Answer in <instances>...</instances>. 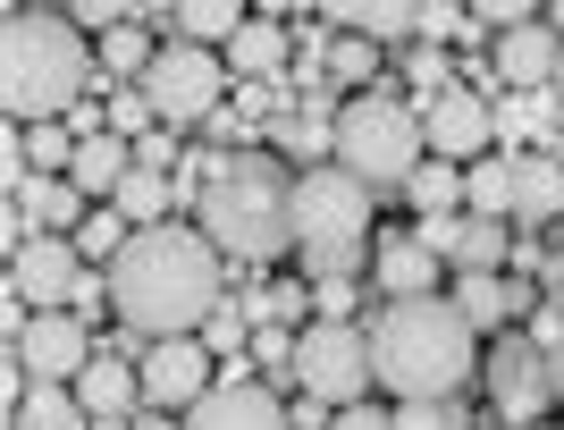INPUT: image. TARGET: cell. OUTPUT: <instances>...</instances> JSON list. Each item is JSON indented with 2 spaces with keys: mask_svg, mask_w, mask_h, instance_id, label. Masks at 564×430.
<instances>
[{
  "mask_svg": "<svg viewBox=\"0 0 564 430\" xmlns=\"http://www.w3.org/2000/svg\"><path fill=\"white\" fill-rule=\"evenodd\" d=\"M219 262H228V254H219L203 228L152 219L110 262V312L143 337H186L219 312Z\"/></svg>",
  "mask_w": 564,
  "mask_h": 430,
  "instance_id": "cell-1",
  "label": "cell"
},
{
  "mask_svg": "<svg viewBox=\"0 0 564 430\" xmlns=\"http://www.w3.org/2000/svg\"><path fill=\"white\" fill-rule=\"evenodd\" d=\"M371 372L388 397H455L480 372V330L455 295H388L371 321Z\"/></svg>",
  "mask_w": 564,
  "mask_h": 430,
  "instance_id": "cell-2",
  "label": "cell"
},
{
  "mask_svg": "<svg viewBox=\"0 0 564 430\" xmlns=\"http://www.w3.org/2000/svg\"><path fill=\"white\" fill-rule=\"evenodd\" d=\"M194 212H203V237L236 262H279L286 245H295V178L279 161H261V152H219L203 194H194Z\"/></svg>",
  "mask_w": 564,
  "mask_h": 430,
  "instance_id": "cell-3",
  "label": "cell"
},
{
  "mask_svg": "<svg viewBox=\"0 0 564 430\" xmlns=\"http://www.w3.org/2000/svg\"><path fill=\"white\" fill-rule=\"evenodd\" d=\"M85 76H94V51L76 34V18H43V9H9L0 25V101L18 127L68 119L85 101Z\"/></svg>",
  "mask_w": 564,
  "mask_h": 430,
  "instance_id": "cell-4",
  "label": "cell"
},
{
  "mask_svg": "<svg viewBox=\"0 0 564 430\" xmlns=\"http://www.w3.org/2000/svg\"><path fill=\"white\" fill-rule=\"evenodd\" d=\"M371 194L354 169H304L295 178V254H304V279H354L362 245H371Z\"/></svg>",
  "mask_w": 564,
  "mask_h": 430,
  "instance_id": "cell-5",
  "label": "cell"
},
{
  "mask_svg": "<svg viewBox=\"0 0 564 430\" xmlns=\"http://www.w3.org/2000/svg\"><path fill=\"white\" fill-rule=\"evenodd\" d=\"M422 161H430V136L413 101L371 94V85L337 101V169H354L362 186H404Z\"/></svg>",
  "mask_w": 564,
  "mask_h": 430,
  "instance_id": "cell-6",
  "label": "cell"
},
{
  "mask_svg": "<svg viewBox=\"0 0 564 430\" xmlns=\"http://www.w3.org/2000/svg\"><path fill=\"white\" fill-rule=\"evenodd\" d=\"M219 94H228V60L212 43H186V34L161 43L143 68V101L161 110V127H203L219 110Z\"/></svg>",
  "mask_w": 564,
  "mask_h": 430,
  "instance_id": "cell-7",
  "label": "cell"
},
{
  "mask_svg": "<svg viewBox=\"0 0 564 430\" xmlns=\"http://www.w3.org/2000/svg\"><path fill=\"white\" fill-rule=\"evenodd\" d=\"M295 380L321 397V406H354V397H371V330H354V321H312L295 337Z\"/></svg>",
  "mask_w": 564,
  "mask_h": 430,
  "instance_id": "cell-8",
  "label": "cell"
},
{
  "mask_svg": "<svg viewBox=\"0 0 564 430\" xmlns=\"http://www.w3.org/2000/svg\"><path fill=\"white\" fill-rule=\"evenodd\" d=\"M480 372H489V397H497L506 422H540V413L556 406V372H547V346L531 330H522V337H497Z\"/></svg>",
  "mask_w": 564,
  "mask_h": 430,
  "instance_id": "cell-9",
  "label": "cell"
},
{
  "mask_svg": "<svg viewBox=\"0 0 564 430\" xmlns=\"http://www.w3.org/2000/svg\"><path fill=\"white\" fill-rule=\"evenodd\" d=\"M422 136L438 161H480L497 136V110L480 94H464V85H438V94H422Z\"/></svg>",
  "mask_w": 564,
  "mask_h": 430,
  "instance_id": "cell-10",
  "label": "cell"
},
{
  "mask_svg": "<svg viewBox=\"0 0 564 430\" xmlns=\"http://www.w3.org/2000/svg\"><path fill=\"white\" fill-rule=\"evenodd\" d=\"M212 388H219V372H212L203 337H152V355H143V397L152 406H203Z\"/></svg>",
  "mask_w": 564,
  "mask_h": 430,
  "instance_id": "cell-11",
  "label": "cell"
},
{
  "mask_svg": "<svg viewBox=\"0 0 564 430\" xmlns=\"http://www.w3.org/2000/svg\"><path fill=\"white\" fill-rule=\"evenodd\" d=\"M85 363H94V337H85L76 312H34V321H18V372H34V380H76Z\"/></svg>",
  "mask_w": 564,
  "mask_h": 430,
  "instance_id": "cell-12",
  "label": "cell"
},
{
  "mask_svg": "<svg viewBox=\"0 0 564 430\" xmlns=\"http://www.w3.org/2000/svg\"><path fill=\"white\" fill-rule=\"evenodd\" d=\"M186 430H286V413H279V397H270L245 363H228L212 397L186 406Z\"/></svg>",
  "mask_w": 564,
  "mask_h": 430,
  "instance_id": "cell-13",
  "label": "cell"
},
{
  "mask_svg": "<svg viewBox=\"0 0 564 430\" xmlns=\"http://www.w3.org/2000/svg\"><path fill=\"white\" fill-rule=\"evenodd\" d=\"M76 279H85V254H76V237H59V228H34V237L18 245V295H34V312L68 304Z\"/></svg>",
  "mask_w": 564,
  "mask_h": 430,
  "instance_id": "cell-14",
  "label": "cell"
},
{
  "mask_svg": "<svg viewBox=\"0 0 564 430\" xmlns=\"http://www.w3.org/2000/svg\"><path fill=\"white\" fill-rule=\"evenodd\" d=\"M556 60H564V34L547 18H522V25L497 34V76L522 85V94H531V85H556Z\"/></svg>",
  "mask_w": 564,
  "mask_h": 430,
  "instance_id": "cell-15",
  "label": "cell"
},
{
  "mask_svg": "<svg viewBox=\"0 0 564 430\" xmlns=\"http://www.w3.org/2000/svg\"><path fill=\"white\" fill-rule=\"evenodd\" d=\"M556 219H564V161L514 152V228H556Z\"/></svg>",
  "mask_w": 564,
  "mask_h": 430,
  "instance_id": "cell-16",
  "label": "cell"
},
{
  "mask_svg": "<svg viewBox=\"0 0 564 430\" xmlns=\"http://www.w3.org/2000/svg\"><path fill=\"white\" fill-rule=\"evenodd\" d=\"M337 34H371V43H397V34H422L430 0H312Z\"/></svg>",
  "mask_w": 564,
  "mask_h": 430,
  "instance_id": "cell-17",
  "label": "cell"
},
{
  "mask_svg": "<svg viewBox=\"0 0 564 430\" xmlns=\"http://www.w3.org/2000/svg\"><path fill=\"white\" fill-rule=\"evenodd\" d=\"M68 388L85 397V413H94L101 430H118L127 413H135V397H143V372H127L118 355H94V363H85V372H76Z\"/></svg>",
  "mask_w": 564,
  "mask_h": 430,
  "instance_id": "cell-18",
  "label": "cell"
},
{
  "mask_svg": "<svg viewBox=\"0 0 564 430\" xmlns=\"http://www.w3.org/2000/svg\"><path fill=\"white\" fill-rule=\"evenodd\" d=\"M219 60H228L245 85H270V76L295 68V60H286V25H279V18H245L228 43H219Z\"/></svg>",
  "mask_w": 564,
  "mask_h": 430,
  "instance_id": "cell-19",
  "label": "cell"
},
{
  "mask_svg": "<svg viewBox=\"0 0 564 430\" xmlns=\"http://www.w3.org/2000/svg\"><path fill=\"white\" fill-rule=\"evenodd\" d=\"M18 203H25V219H34V228L76 237V219H85V203H94V194L76 186L68 169H34V178H18Z\"/></svg>",
  "mask_w": 564,
  "mask_h": 430,
  "instance_id": "cell-20",
  "label": "cell"
},
{
  "mask_svg": "<svg viewBox=\"0 0 564 430\" xmlns=\"http://www.w3.org/2000/svg\"><path fill=\"white\" fill-rule=\"evenodd\" d=\"M127 169H135V143L118 136V127H94V136H76V152H68V178H76L85 194H101V203L118 194V178H127Z\"/></svg>",
  "mask_w": 564,
  "mask_h": 430,
  "instance_id": "cell-21",
  "label": "cell"
},
{
  "mask_svg": "<svg viewBox=\"0 0 564 430\" xmlns=\"http://www.w3.org/2000/svg\"><path fill=\"white\" fill-rule=\"evenodd\" d=\"M9 430H94V413H85V397L68 380H34V388H18Z\"/></svg>",
  "mask_w": 564,
  "mask_h": 430,
  "instance_id": "cell-22",
  "label": "cell"
},
{
  "mask_svg": "<svg viewBox=\"0 0 564 430\" xmlns=\"http://www.w3.org/2000/svg\"><path fill=\"white\" fill-rule=\"evenodd\" d=\"M388 295H438V245L422 237H388L379 245V270H371Z\"/></svg>",
  "mask_w": 564,
  "mask_h": 430,
  "instance_id": "cell-23",
  "label": "cell"
},
{
  "mask_svg": "<svg viewBox=\"0 0 564 430\" xmlns=\"http://www.w3.org/2000/svg\"><path fill=\"white\" fill-rule=\"evenodd\" d=\"M455 304H464L471 330H506V321L522 312V287L497 279V270H455Z\"/></svg>",
  "mask_w": 564,
  "mask_h": 430,
  "instance_id": "cell-24",
  "label": "cell"
},
{
  "mask_svg": "<svg viewBox=\"0 0 564 430\" xmlns=\"http://www.w3.org/2000/svg\"><path fill=\"white\" fill-rule=\"evenodd\" d=\"M464 203L489 219H514V152H480L464 161Z\"/></svg>",
  "mask_w": 564,
  "mask_h": 430,
  "instance_id": "cell-25",
  "label": "cell"
},
{
  "mask_svg": "<svg viewBox=\"0 0 564 430\" xmlns=\"http://www.w3.org/2000/svg\"><path fill=\"white\" fill-rule=\"evenodd\" d=\"M118 212L135 219V228H152V219H169V169H127V178H118V194H110Z\"/></svg>",
  "mask_w": 564,
  "mask_h": 430,
  "instance_id": "cell-26",
  "label": "cell"
},
{
  "mask_svg": "<svg viewBox=\"0 0 564 430\" xmlns=\"http://www.w3.org/2000/svg\"><path fill=\"white\" fill-rule=\"evenodd\" d=\"M245 18H253V0H177V25H186V43H228Z\"/></svg>",
  "mask_w": 564,
  "mask_h": 430,
  "instance_id": "cell-27",
  "label": "cell"
},
{
  "mask_svg": "<svg viewBox=\"0 0 564 430\" xmlns=\"http://www.w3.org/2000/svg\"><path fill=\"white\" fill-rule=\"evenodd\" d=\"M127 237H135V219L118 212V203H101V212L76 219V254H85V262H118V254H127Z\"/></svg>",
  "mask_w": 564,
  "mask_h": 430,
  "instance_id": "cell-28",
  "label": "cell"
},
{
  "mask_svg": "<svg viewBox=\"0 0 564 430\" xmlns=\"http://www.w3.org/2000/svg\"><path fill=\"white\" fill-rule=\"evenodd\" d=\"M152 51H161V43H152L135 18H127V25H101V68H110V76H135V85H143Z\"/></svg>",
  "mask_w": 564,
  "mask_h": 430,
  "instance_id": "cell-29",
  "label": "cell"
},
{
  "mask_svg": "<svg viewBox=\"0 0 564 430\" xmlns=\"http://www.w3.org/2000/svg\"><path fill=\"white\" fill-rule=\"evenodd\" d=\"M404 194L438 219V212H455V203H464V169H455V161H422L413 178H404Z\"/></svg>",
  "mask_w": 564,
  "mask_h": 430,
  "instance_id": "cell-30",
  "label": "cell"
},
{
  "mask_svg": "<svg viewBox=\"0 0 564 430\" xmlns=\"http://www.w3.org/2000/svg\"><path fill=\"white\" fill-rule=\"evenodd\" d=\"M531 337L547 346V372H556V397H564V287L547 295L540 312H531Z\"/></svg>",
  "mask_w": 564,
  "mask_h": 430,
  "instance_id": "cell-31",
  "label": "cell"
},
{
  "mask_svg": "<svg viewBox=\"0 0 564 430\" xmlns=\"http://www.w3.org/2000/svg\"><path fill=\"white\" fill-rule=\"evenodd\" d=\"M371 68H379V60H371V34H346V43L329 51V76H337V85H354V94L371 85Z\"/></svg>",
  "mask_w": 564,
  "mask_h": 430,
  "instance_id": "cell-32",
  "label": "cell"
},
{
  "mask_svg": "<svg viewBox=\"0 0 564 430\" xmlns=\"http://www.w3.org/2000/svg\"><path fill=\"white\" fill-rule=\"evenodd\" d=\"M25 152H34V169H68V152H76V127H59V119L25 127Z\"/></svg>",
  "mask_w": 564,
  "mask_h": 430,
  "instance_id": "cell-33",
  "label": "cell"
},
{
  "mask_svg": "<svg viewBox=\"0 0 564 430\" xmlns=\"http://www.w3.org/2000/svg\"><path fill=\"white\" fill-rule=\"evenodd\" d=\"M397 422L404 430H464V406H447V397H404Z\"/></svg>",
  "mask_w": 564,
  "mask_h": 430,
  "instance_id": "cell-34",
  "label": "cell"
},
{
  "mask_svg": "<svg viewBox=\"0 0 564 430\" xmlns=\"http://www.w3.org/2000/svg\"><path fill=\"white\" fill-rule=\"evenodd\" d=\"M464 9H471V25H497V34L522 18H547V0H464Z\"/></svg>",
  "mask_w": 564,
  "mask_h": 430,
  "instance_id": "cell-35",
  "label": "cell"
},
{
  "mask_svg": "<svg viewBox=\"0 0 564 430\" xmlns=\"http://www.w3.org/2000/svg\"><path fill=\"white\" fill-rule=\"evenodd\" d=\"M68 9H76V25H94V34H101V25H127L143 0H68Z\"/></svg>",
  "mask_w": 564,
  "mask_h": 430,
  "instance_id": "cell-36",
  "label": "cell"
},
{
  "mask_svg": "<svg viewBox=\"0 0 564 430\" xmlns=\"http://www.w3.org/2000/svg\"><path fill=\"white\" fill-rule=\"evenodd\" d=\"M329 430H404V422H397V406H362V397H354V406H337Z\"/></svg>",
  "mask_w": 564,
  "mask_h": 430,
  "instance_id": "cell-37",
  "label": "cell"
},
{
  "mask_svg": "<svg viewBox=\"0 0 564 430\" xmlns=\"http://www.w3.org/2000/svg\"><path fill=\"white\" fill-rule=\"evenodd\" d=\"M261 321H295V312H304V287H295V279H279V287H261Z\"/></svg>",
  "mask_w": 564,
  "mask_h": 430,
  "instance_id": "cell-38",
  "label": "cell"
},
{
  "mask_svg": "<svg viewBox=\"0 0 564 430\" xmlns=\"http://www.w3.org/2000/svg\"><path fill=\"white\" fill-rule=\"evenodd\" d=\"M152 119H161V110L143 101V85H135V94H127V101H118V110H110V127H118V136H143V127H152Z\"/></svg>",
  "mask_w": 564,
  "mask_h": 430,
  "instance_id": "cell-39",
  "label": "cell"
},
{
  "mask_svg": "<svg viewBox=\"0 0 564 430\" xmlns=\"http://www.w3.org/2000/svg\"><path fill=\"white\" fill-rule=\"evenodd\" d=\"M236 337H245V321H236V312L219 304L212 321H203V346H212V355H236Z\"/></svg>",
  "mask_w": 564,
  "mask_h": 430,
  "instance_id": "cell-40",
  "label": "cell"
},
{
  "mask_svg": "<svg viewBox=\"0 0 564 430\" xmlns=\"http://www.w3.org/2000/svg\"><path fill=\"white\" fill-rule=\"evenodd\" d=\"M404 76H413L422 94H438V85H447V60H438V51H413V60H404Z\"/></svg>",
  "mask_w": 564,
  "mask_h": 430,
  "instance_id": "cell-41",
  "label": "cell"
},
{
  "mask_svg": "<svg viewBox=\"0 0 564 430\" xmlns=\"http://www.w3.org/2000/svg\"><path fill=\"white\" fill-rule=\"evenodd\" d=\"M464 18H471V9H447V0H430V9H422V34H438V43H447V34H464Z\"/></svg>",
  "mask_w": 564,
  "mask_h": 430,
  "instance_id": "cell-42",
  "label": "cell"
},
{
  "mask_svg": "<svg viewBox=\"0 0 564 430\" xmlns=\"http://www.w3.org/2000/svg\"><path fill=\"white\" fill-rule=\"evenodd\" d=\"M135 161L143 169H169V161H177V136H135Z\"/></svg>",
  "mask_w": 564,
  "mask_h": 430,
  "instance_id": "cell-43",
  "label": "cell"
},
{
  "mask_svg": "<svg viewBox=\"0 0 564 430\" xmlns=\"http://www.w3.org/2000/svg\"><path fill=\"white\" fill-rule=\"evenodd\" d=\"M346 304H354V279H321V312H329V321H346Z\"/></svg>",
  "mask_w": 564,
  "mask_h": 430,
  "instance_id": "cell-44",
  "label": "cell"
},
{
  "mask_svg": "<svg viewBox=\"0 0 564 430\" xmlns=\"http://www.w3.org/2000/svg\"><path fill=\"white\" fill-rule=\"evenodd\" d=\"M135 430H186V422H161V413H143V422Z\"/></svg>",
  "mask_w": 564,
  "mask_h": 430,
  "instance_id": "cell-45",
  "label": "cell"
},
{
  "mask_svg": "<svg viewBox=\"0 0 564 430\" xmlns=\"http://www.w3.org/2000/svg\"><path fill=\"white\" fill-rule=\"evenodd\" d=\"M547 25H556V34H564V0H547Z\"/></svg>",
  "mask_w": 564,
  "mask_h": 430,
  "instance_id": "cell-46",
  "label": "cell"
},
{
  "mask_svg": "<svg viewBox=\"0 0 564 430\" xmlns=\"http://www.w3.org/2000/svg\"><path fill=\"white\" fill-rule=\"evenodd\" d=\"M556 101H564V60H556Z\"/></svg>",
  "mask_w": 564,
  "mask_h": 430,
  "instance_id": "cell-47",
  "label": "cell"
},
{
  "mask_svg": "<svg viewBox=\"0 0 564 430\" xmlns=\"http://www.w3.org/2000/svg\"><path fill=\"white\" fill-rule=\"evenodd\" d=\"M514 430H540V422H514Z\"/></svg>",
  "mask_w": 564,
  "mask_h": 430,
  "instance_id": "cell-48",
  "label": "cell"
},
{
  "mask_svg": "<svg viewBox=\"0 0 564 430\" xmlns=\"http://www.w3.org/2000/svg\"><path fill=\"white\" fill-rule=\"evenodd\" d=\"M18 9H25V0H18Z\"/></svg>",
  "mask_w": 564,
  "mask_h": 430,
  "instance_id": "cell-49",
  "label": "cell"
}]
</instances>
